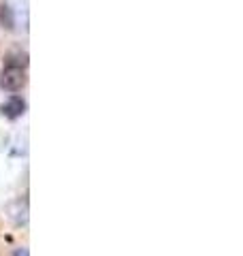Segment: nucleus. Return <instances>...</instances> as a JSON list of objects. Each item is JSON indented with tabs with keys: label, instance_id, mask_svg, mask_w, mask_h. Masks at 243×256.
Instances as JSON below:
<instances>
[{
	"label": "nucleus",
	"instance_id": "1",
	"mask_svg": "<svg viewBox=\"0 0 243 256\" xmlns=\"http://www.w3.org/2000/svg\"><path fill=\"white\" fill-rule=\"evenodd\" d=\"M24 86H26V73H24V68L6 66L2 70V75H0V88L4 92H20Z\"/></svg>",
	"mask_w": 243,
	"mask_h": 256
},
{
	"label": "nucleus",
	"instance_id": "2",
	"mask_svg": "<svg viewBox=\"0 0 243 256\" xmlns=\"http://www.w3.org/2000/svg\"><path fill=\"white\" fill-rule=\"evenodd\" d=\"M24 111H26V100L22 98V96H11L9 100L2 105V114L6 116V118H20Z\"/></svg>",
	"mask_w": 243,
	"mask_h": 256
},
{
	"label": "nucleus",
	"instance_id": "3",
	"mask_svg": "<svg viewBox=\"0 0 243 256\" xmlns=\"http://www.w3.org/2000/svg\"><path fill=\"white\" fill-rule=\"evenodd\" d=\"M0 24H2L6 30H13L15 28V15H13V9H11L9 4L0 6Z\"/></svg>",
	"mask_w": 243,
	"mask_h": 256
},
{
	"label": "nucleus",
	"instance_id": "4",
	"mask_svg": "<svg viewBox=\"0 0 243 256\" xmlns=\"http://www.w3.org/2000/svg\"><path fill=\"white\" fill-rule=\"evenodd\" d=\"M15 256H28V250H26V248H22V250L15 252Z\"/></svg>",
	"mask_w": 243,
	"mask_h": 256
}]
</instances>
